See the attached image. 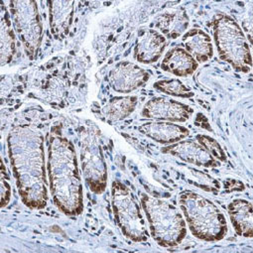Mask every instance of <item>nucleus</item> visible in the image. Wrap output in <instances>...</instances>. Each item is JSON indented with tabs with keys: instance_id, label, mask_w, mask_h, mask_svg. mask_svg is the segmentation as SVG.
I'll use <instances>...</instances> for the list:
<instances>
[{
	"instance_id": "f257e3e1",
	"label": "nucleus",
	"mask_w": 253,
	"mask_h": 253,
	"mask_svg": "<svg viewBox=\"0 0 253 253\" xmlns=\"http://www.w3.org/2000/svg\"><path fill=\"white\" fill-rule=\"evenodd\" d=\"M8 154L23 204L42 210L48 204L45 138L34 126L15 125L7 136Z\"/></svg>"
},
{
	"instance_id": "f03ea898",
	"label": "nucleus",
	"mask_w": 253,
	"mask_h": 253,
	"mask_svg": "<svg viewBox=\"0 0 253 253\" xmlns=\"http://www.w3.org/2000/svg\"><path fill=\"white\" fill-rule=\"evenodd\" d=\"M49 188L57 208L69 216L84 211V188L76 148L60 129L51 132L48 145Z\"/></svg>"
},
{
	"instance_id": "7ed1b4c3",
	"label": "nucleus",
	"mask_w": 253,
	"mask_h": 253,
	"mask_svg": "<svg viewBox=\"0 0 253 253\" xmlns=\"http://www.w3.org/2000/svg\"><path fill=\"white\" fill-rule=\"evenodd\" d=\"M179 205L192 234L203 241L216 242L223 239L228 226L221 210L211 200L194 191H184Z\"/></svg>"
},
{
	"instance_id": "20e7f679",
	"label": "nucleus",
	"mask_w": 253,
	"mask_h": 253,
	"mask_svg": "<svg viewBox=\"0 0 253 253\" xmlns=\"http://www.w3.org/2000/svg\"><path fill=\"white\" fill-rule=\"evenodd\" d=\"M141 207L148 221L152 238L162 247H175L187 236V223L183 213L173 204L141 194Z\"/></svg>"
},
{
	"instance_id": "39448f33",
	"label": "nucleus",
	"mask_w": 253,
	"mask_h": 253,
	"mask_svg": "<svg viewBox=\"0 0 253 253\" xmlns=\"http://www.w3.org/2000/svg\"><path fill=\"white\" fill-rule=\"evenodd\" d=\"M212 33L219 58L236 72L249 73L252 68L250 46L238 23L231 16L218 13L212 20Z\"/></svg>"
},
{
	"instance_id": "423d86ee",
	"label": "nucleus",
	"mask_w": 253,
	"mask_h": 253,
	"mask_svg": "<svg viewBox=\"0 0 253 253\" xmlns=\"http://www.w3.org/2000/svg\"><path fill=\"white\" fill-rule=\"evenodd\" d=\"M111 205L115 221L125 237L134 242L149 239L150 233L134 193L119 180L111 185Z\"/></svg>"
},
{
	"instance_id": "0eeeda50",
	"label": "nucleus",
	"mask_w": 253,
	"mask_h": 253,
	"mask_svg": "<svg viewBox=\"0 0 253 253\" xmlns=\"http://www.w3.org/2000/svg\"><path fill=\"white\" fill-rule=\"evenodd\" d=\"M96 126H84L80 132V162L82 174L89 190L102 194L107 187V168Z\"/></svg>"
},
{
	"instance_id": "6e6552de",
	"label": "nucleus",
	"mask_w": 253,
	"mask_h": 253,
	"mask_svg": "<svg viewBox=\"0 0 253 253\" xmlns=\"http://www.w3.org/2000/svg\"><path fill=\"white\" fill-rule=\"evenodd\" d=\"M8 7L13 28L25 53L30 60H34L43 38V25L38 4L31 0H13L8 2Z\"/></svg>"
},
{
	"instance_id": "1a4fd4ad",
	"label": "nucleus",
	"mask_w": 253,
	"mask_h": 253,
	"mask_svg": "<svg viewBox=\"0 0 253 253\" xmlns=\"http://www.w3.org/2000/svg\"><path fill=\"white\" fill-rule=\"evenodd\" d=\"M194 113V109L185 103L167 96L150 98L143 106L141 115L145 118L169 122H186Z\"/></svg>"
},
{
	"instance_id": "9d476101",
	"label": "nucleus",
	"mask_w": 253,
	"mask_h": 253,
	"mask_svg": "<svg viewBox=\"0 0 253 253\" xmlns=\"http://www.w3.org/2000/svg\"><path fill=\"white\" fill-rule=\"evenodd\" d=\"M149 79L146 70L129 61L117 63L108 75L111 88L119 93H130L145 85Z\"/></svg>"
},
{
	"instance_id": "9b49d317",
	"label": "nucleus",
	"mask_w": 253,
	"mask_h": 253,
	"mask_svg": "<svg viewBox=\"0 0 253 253\" xmlns=\"http://www.w3.org/2000/svg\"><path fill=\"white\" fill-rule=\"evenodd\" d=\"M167 47V39L153 28L141 29L134 46V58L141 64L156 63Z\"/></svg>"
},
{
	"instance_id": "f8f14e48",
	"label": "nucleus",
	"mask_w": 253,
	"mask_h": 253,
	"mask_svg": "<svg viewBox=\"0 0 253 253\" xmlns=\"http://www.w3.org/2000/svg\"><path fill=\"white\" fill-rule=\"evenodd\" d=\"M162 152L193 164L198 167L215 168L219 162L215 160L199 142L195 140H181L162 148Z\"/></svg>"
},
{
	"instance_id": "ddd939ff",
	"label": "nucleus",
	"mask_w": 253,
	"mask_h": 253,
	"mask_svg": "<svg viewBox=\"0 0 253 253\" xmlns=\"http://www.w3.org/2000/svg\"><path fill=\"white\" fill-rule=\"evenodd\" d=\"M139 132L157 143L171 145L189 136L190 130L185 126L169 121L153 120L139 126Z\"/></svg>"
},
{
	"instance_id": "4468645a",
	"label": "nucleus",
	"mask_w": 253,
	"mask_h": 253,
	"mask_svg": "<svg viewBox=\"0 0 253 253\" xmlns=\"http://www.w3.org/2000/svg\"><path fill=\"white\" fill-rule=\"evenodd\" d=\"M74 1H49L51 33L57 40H64L70 33L75 13Z\"/></svg>"
},
{
	"instance_id": "2eb2a0df",
	"label": "nucleus",
	"mask_w": 253,
	"mask_h": 253,
	"mask_svg": "<svg viewBox=\"0 0 253 253\" xmlns=\"http://www.w3.org/2000/svg\"><path fill=\"white\" fill-rule=\"evenodd\" d=\"M190 18L183 8H176L159 14L153 21V29L166 39L175 40L184 35L189 28Z\"/></svg>"
},
{
	"instance_id": "dca6fc26",
	"label": "nucleus",
	"mask_w": 253,
	"mask_h": 253,
	"mask_svg": "<svg viewBox=\"0 0 253 253\" xmlns=\"http://www.w3.org/2000/svg\"><path fill=\"white\" fill-rule=\"evenodd\" d=\"M230 222L234 231L241 237L253 236L252 205L244 199H234L227 206Z\"/></svg>"
},
{
	"instance_id": "f3484780",
	"label": "nucleus",
	"mask_w": 253,
	"mask_h": 253,
	"mask_svg": "<svg viewBox=\"0 0 253 253\" xmlns=\"http://www.w3.org/2000/svg\"><path fill=\"white\" fill-rule=\"evenodd\" d=\"M182 42L184 49L198 62L206 63L213 56V44L208 33L199 28H193L187 31Z\"/></svg>"
},
{
	"instance_id": "a211bd4d",
	"label": "nucleus",
	"mask_w": 253,
	"mask_h": 253,
	"mask_svg": "<svg viewBox=\"0 0 253 253\" xmlns=\"http://www.w3.org/2000/svg\"><path fill=\"white\" fill-rule=\"evenodd\" d=\"M199 67V63L181 47L170 49L161 63L163 71L176 77L184 78L193 75Z\"/></svg>"
},
{
	"instance_id": "6ab92c4d",
	"label": "nucleus",
	"mask_w": 253,
	"mask_h": 253,
	"mask_svg": "<svg viewBox=\"0 0 253 253\" xmlns=\"http://www.w3.org/2000/svg\"><path fill=\"white\" fill-rule=\"evenodd\" d=\"M16 53V35L12 25L9 10L1 4V24H0V56L1 65L9 64Z\"/></svg>"
},
{
	"instance_id": "aec40b11",
	"label": "nucleus",
	"mask_w": 253,
	"mask_h": 253,
	"mask_svg": "<svg viewBox=\"0 0 253 253\" xmlns=\"http://www.w3.org/2000/svg\"><path fill=\"white\" fill-rule=\"evenodd\" d=\"M137 103L138 97L135 95L113 96L102 107V114L108 122H118L127 118L135 110Z\"/></svg>"
},
{
	"instance_id": "412c9836",
	"label": "nucleus",
	"mask_w": 253,
	"mask_h": 253,
	"mask_svg": "<svg viewBox=\"0 0 253 253\" xmlns=\"http://www.w3.org/2000/svg\"><path fill=\"white\" fill-rule=\"evenodd\" d=\"M154 88L158 91L182 98H190L194 96V91L188 87L182 81L178 79H168L157 81L153 84Z\"/></svg>"
},
{
	"instance_id": "4be33fe9",
	"label": "nucleus",
	"mask_w": 253,
	"mask_h": 253,
	"mask_svg": "<svg viewBox=\"0 0 253 253\" xmlns=\"http://www.w3.org/2000/svg\"><path fill=\"white\" fill-rule=\"evenodd\" d=\"M190 175L192 177L190 183L200 189H203L204 191L217 193L220 189V185L217 180L205 172L199 171L197 169H190Z\"/></svg>"
},
{
	"instance_id": "5701e85b",
	"label": "nucleus",
	"mask_w": 253,
	"mask_h": 253,
	"mask_svg": "<svg viewBox=\"0 0 253 253\" xmlns=\"http://www.w3.org/2000/svg\"><path fill=\"white\" fill-rule=\"evenodd\" d=\"M196 139L215 160L219 162L227 161V156L225 152L214 138L206 134H198L196 136Z\"/></svg>"
},
{
	"instance_id": "b1692460",
	"label": "nucleus",
	"mask_w": 253,
	"mask_h": 253,
	"mask_svg": "<svg viewBox=\"0 0 253 253\" xmlns=\"http://www.w3.org/2000/svg\"><path fill=\"white\" fill-rule=\"evenodd\" d=\"M0 184H1V207L4 208L10 202L11 187L9 184V178L3 160L1 162V178H0Z\"/></svg>"
},
{
	"instance_id": "393cba45",
	"label": "nucleus",
	"mask_w": 253,
	"mask_h": 253,
	"mask_svg": "<svg viewBox=\"0 0 253 253\" xmlns=\"http://www.w3.org/2000/svg\"><path fill=\"white\" fill-rule=\"evenodd\" d=\"M223 189L226 193H233V192H242L245 189L244 184L235 179H226L223 181Z\"/></svg>"
},
{
	"instance_id": "a878e982",
	"label": "nucleus",
	"mask_w": 253,
	"mask_h": 253,
	"mask_svg": "<svg viewBox=\"0 0 253 253\" xmlns=\"http://www.w3.org/2000/svg\"><path fill=\"white\" fill-rule=\"evenodd\" d=\"M195 123H196L198 126H200V127H202V128H204V129H206V130L211 131V125H210V123H209V121H208V118H207L204 114H202V113L198 114Z\"/></svg>"
}]
</instances>
